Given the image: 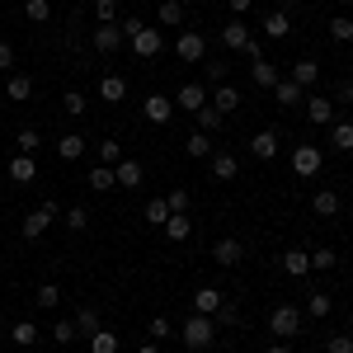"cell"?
Here are the masks:
<instances>
[{"instance_id":"ac0fdd59","label":"cell","mask_w":353,"mask_h":353,"mask_svg":"<svg viewBox=\"0 0 353 353\" xmlns=\"http://www.w3.org/2000/svg\"><path fill=\"white\" fill-rule=\"evenodd\" d=\"M311 212L330 221V217H339V212H344V203H339V193H334V189H321L316 198H311Z\"/></svg>"},{"instance_id":"f546056e","label":"cell","mask_w":353,"mask_h":353,"mask_svg":"<svg viewBox=\"0 0 353 353\" xmlns=\"http://www.w3.org/2000/svg\"><path fill=\"white\" fill-rule=\"evenodd\" d=\"M306 311H311V316H316V321H325L330 311H334V297H330L325 288H316V292H311V297H306Z\"/></svg>"},{"instance_id":"d4e9b609","label":"cell","mask_w":353,"mask_h":353,"mask_svg":"<svg viewBox=\"0 0 353 353\" xmlns=\"http://www.w3.org/2000/svg\"><path fill=\"white\" fill-rule=\"evenodd\" d=\"M165 236L174 245H184L193 236V221H189V212H170V221H165Z\"/></svg>"},{"instance_id":"ab89813d","label":"cell","mask_w":353,"mask_h":353,"mask_svg":"<svg viewBox=\"0 0 353 353\" xmlns=\"http://www.w3.org/2000/svg\"><path fill=\"white\" fill-rule=\"evenodd\" d=\"M24 14L33 24H48L52 19V0H24Z\"/></svg>"},{"instance_id":"94428289","label":"cell","mask_w":353,"mask_h":353,"mask_svg":"<svg viewBox=\"0 0 353 353\" xmlns=\"http://www.w3.org/2000/svg\"><path fill=\"white\" fill-rule=\"evenodd\" d=\"M344 212H349V221H353V203H349V208H344Z\"/></svg>"},{"instance_id":"8fae6325","label":"cell","mask_w":353,"mask_h":353,"mask_svg":"<svg viewBox=\"0 0 353 353\" xmlns=\"http://www.w3.org/2000/svg\"><path fill=\"white\" fill-rule=\"evenodd\" d=\"M123 43H128V38L118 33V24H99L94 33H90V48H94V52H104V57H113Z\"/></svg>"},{"instance_id":"bcb514c9","label":"cell","mask_w":353,"mask_h":353,"mask_svg":"<svg viewBox=\"0 0 353 353\" xmlns=\"http://www.w3.org/2000/svg\"><path fill=\"white\" fill-rule=\"evenodd\" d=\"M76 334H81V330H76V321H57V325H52V339H57V344H76Z\"/></svg>"},{"instance_id":"8d00e7d4","label":"cell","mask_w":353,"mask_h":353,"mask_svg":"<svg viewBox=\"0 0 353 353\" xmlns=\"http://www.w3.org/2000/svg\"><path fill=\"white\" fill-rule=\"evenodd\" d=\"M90 353H118V334L113 330H94L90 334Z\"/></svg>"},{"instance_id":"3957f363","label":"cell","mask_w":353,"mask_h":353,"mask_svg":"<svg viewBox=\"0 0 353 353\" xmlns=\"http://www.w3.org/2000/svg\"><path fill=\"white\" fill-rule=\"evenodd\" d=\"M57 217H61V208H57V203H38V208L24 217V226H19V231H24V241H38V236H43Z\"/></svg>"},{"instance_id":"603a6c76","label":"cell","mask_w":353,"mask_h":353,"mask_svg":"<svg viewBox=\"0 0 353 353\" xmlns=\"http://www.w3.org/2000/svg\"><path fill=\"white\" fill-rule=\"evenodd\" d=\"M5 174H10L14 184H33V179H38V161H33V156H14Z\"/></svg>"},{"instance_id":"1f68e13d","label":"cell","mask_w":353,"mask_h":353,"mask_svg":"<svg viewBox=\"0 0 353 353\" xmlns=\"http://www.w3.org/2000/svg\"><path fill=\"white\" fill-rule=\"evenodd\" d=\"M184 151H189L193 161H208V156H212L217 146H212V137H208V132H193L189 141H184Z\"/></svg>"},{"instance_id":"c3c4849f","label":"cell","mask_w":353,"mask_h":353,"mask_svg":"<svg viewBox=\"0 0 353 353\" xmlns=\"http://www.w3.org/2000/svg\"><path fill=\"white\" fill-rule=\"evenodd\" d=\"M33 297H38V306H57V301H61V288H57V283H43Z\"/></svg>"},{"instance_id":"be15d7a7","label":"cell","mask_w":353,"mask_h":353,"mask_svg":"<svg viewBox=\"0 0 353 353\" xmlns=\"http://www.w3.org/2000/svg\"><path fill=\"white\" fill-rule=\"evenodd\" d=\"M349 81H353V61H349Z\"/></svg>"},{"instance_id":"30bf717a","label":"cell","mask_w":353,"mask_h":353,"mask_svg":"<svg viewBox=\"0 0 353 353\" xmlns=\"http://www.w3.org/2000/svg\"><path fill=\"white\" fill-rule=\"evenodd\" d=\"M250 38H254V28L245 24V19H236V14H231V19H226V28H221V43H226V52H245V43H250Z\"/></svg>"},{"instance_id":"7c38bea8","label":"cell","mask_w":353,"mask_h":353,"mask_svg":"<svg viewBox=\"0 0 353 353\" xmlns=\"http://www.w3.org/2000/svg\"><path fill=\"white\" fill-rule=\"evenodd\" d=\"M301 104H306V118H311L316 128H330V123H334V99H330V94H306Z\"/></svg>"},{"instance_id":"11a10c76","label":"cell","mask_w":353,"mask_h":353,"mask_svg":"<svg viewBox=\"0 0 353 353\" xmlns=\"http://www.w3.org/2000/svg\"><path fill=\"white\" fill-rule=\"evenodd\" d=\"M208 81H212V85H226V61H217V66H208Z\"/></svg>"},{"instance_id":"52a82bcc","label":"cell","mask_w":353,"mask_h":353,"mask_svg":"<svg viewBox=\"0 0 353 353\" xmlns=\"http://www.w3.org/2000/svg\"><path fill=\"white\" fill-rule=\"evenodd\" d=\"M141 113H146V123H151V128H165V123L174 118V99H170V94H146Z\"/></svg>"},{"instance_id":"4dcf8cb0","label":"cell","mask_w":353,"mask_h":353,"mask_svg":"<svg viewBox=\"0 0 353 353\" xmlns=\"http://www.w3.org/2000/svg\"><path fill=\"white\" fill-rule=\"evenodd\" d=\"M10 339H14L19 349H33V344H38V325H33V321H14V325H10Z\"/></svg>"},{"instance_id":"7bdbcfd3","label":"cell","mask_w":353,"mask_h":353,"mask_svg":"<svg viewBox=\"0 0 353 353\" xmlns=\"http://www.w3.org/2000/svg\"><path fill=\"white\" fill-rule=\"evenodd\" d=\"M94 151H99V165H118V161H123V141H113V137H109V141H99Z\"/></svg>"},{"instance_id":"e7e4bbea","label":"cell","mask_w":353,"mask_h":353,"mask_svg":"<svg viewBox=\"0 0 353 353\" xmlns=\"http://www.w3.org/2000/svg\"><path fill=\"white\" fill-rule=\"evenodd\" d=\"M0 184H5V179H0Z\"/></svg>"},{"instance_id":"74e56055","label":"cell","mask_w":353,"mask_h":353,"mask_svg":"<svg viewBox=\"0 0 353 353\" xmlns=\"http://www.w3.org/2000/svg\"><path fill=\"white\" fill-rule=\"evenodd\" d=\"M221 123H226V118H221V113L212 109V104H203V109H198V132H208V137H212V132L221 128Z\"/></svg>"},{"instance_id":"5b68a950","label":"cell","mask_w":353,"mask_h":353,"mask_svg":"<svg viewBox=\"0 0 353 353\" xmlns=\"http://www.w3.org/2000/svg\"><path fill=\"white\" fill-rule=\"evenodd\" d=\"M170 99H174V109H184V113H198L203 104H208V85H198V81H184L179 90H174V94H170Z\"/></svg>"},{"instance_id":"83f0119b","label":"cell","mask_w":353,"mask_h":353,"mask_svg":"<svg viewBox=\"0 0 353 353\" xmlns=\"http://www.w3.org/2000/svg\"><path fill=\"white\" fill-rule=\"evenodd\" d=\"M288 33H292L288 10H273V14H264V38H288Z\"/></svg>"},{"instance_id":"60d3db41","label":"cell","mask_w":353,"mask_h":353,"mask_svg":"<svg viewBox=\"0 0 353 353\" xmlns=\"http://www.w3.org/2000/svg\"><path fill=\"white\" fill-rule=\"evenodd\" d=\"M141 217L151 221V226H165V221H170V203H165V198H151V203H146V212H141Z\"/></svg>"},{"instance_id":"7402d4cb","label":"cell","mask_w":353,"mask_h":353,"mask_svg":"<svg viewBox=\"0 0 353 353\" xmlns=\"http://www.w3.org/2000/svg\"><path fill=\"white\" fill-rule=\"evenodd\" d=\"M221 301L226 297H221L217 288H198V292H193V311H198V316H217Z\"/></svg>"},{"instance_id":"ffe728a7","label":"cell","mask_w":353,"mask_h":353,"mask_svg":"<svg viewBox=\"0 0 353 353\" xmlns=\"http://www.w3.org/2000/svg\"><path fill=\"white\" fill-rule=\"evenodd\" d=\"M283 273L288 278H306L311 273V250H283Z\"/></svg>"},{"instance_id":"f35d334b","label":"cell","mask_w":353,"mask_h":353,"mask_svg":"<svg viewBox=\"0 0 353 353\" xmlns=\"http://www.w3.org/2000/svg\"><path fill=\"white\" fill-rule=\"evenodd\" d=\"M330 38H334V43H353V19L349 14H334V19H330Z\"/></svg>"},{"instance_id":"f6af8a7d","label":"cell","mask_w":353,"mask_h":353,"mask_svg":"<svg viewBox=\"0 0 353 353\" xmlns=\"http://www.w3.org/2000/svg\"><path fill=\"white\" fill-rule=\"evenodd\" d=\"M94 19L99 24H118V0H94Z\"/></svg>"},{"instance_id":"9f6ffc18","label":"cell","mask_w":353,"mask_h":353,"mask_svg":"<svg viewBox=\"0 0 353 353\" xmlns=\"http://www.w3.org/2000/svg\"><path fill=\"white\" fill-rule=\"evenodd\" d=\"M250 5H254V0H226V10H231L236 19H245V10H250Z\"/></svg>"},{"instance_id":"836d02e7","label":"cell","mask_w":353,"mask_h":353,"mask_svg":"<svg viewBox=\"0 0 353 353\" xmlns=\"http://www.w3.org/2000/svg\"><path fill=\"white\" fill-rule=\"evenodd\" d=\"M330 146L334 151H353V123H330Z\"/></svg>"},{"instance_id":"7a4b0ae2","label":"cell","mask_w":353,"mask_h":353,"mask_svg":"<svg viewBox=\"0 0 353 353\" xmlns=\"http://www.w3.org/2000/svg\"><path fill=\"white\" fill-rule=\"evenodd\" d=\"M269 330L278 334V339H297V334H301V311H297V306H288V301H283V306H273Z\"/></svg>"},{"instance_id":"ee69618b","label":"cell","mask_w":353,"mask_h":353,"mask_svg":"<svg viewBox=\"0 0 353 353\" xmlns=\"http://www.w3.org/2000/svg\"><path fill=\"white\" fill-rule=\"evenodd\" d=\"M76 330H81V334H94V330H99V311H94V306H81V311H76Z\"/></svg>"},{"instance_id":"6125c7cd","label":"cell","mask_w":353,"mask_h":353,"mask_svg":"<svg viewBox=\"0 0 353 353\" xmlns=\"http://www.w3.org/2000/svg\"><path fill=\"white\" fill-rule=\"evenodd\" d=\"M5 334H10V330H5V325H0V339H5Z\"/></svg>"},{"instance_id":"e575fe53","label":"cell","mask_w":353,"mask_h":353,"mask_svg":"<svg viewBox=\"0 0 353 353\" xmlns=\"http://www.w3.org/2000/svg\"><path fill=\"white\" fill-rule=\"evenodd\" d=\"M156 19H161L165 28H179V24H184V0H165V5H161V14H156Z\"/></svg>"},{"instance_id":"d590c367","label":"cell","mask_w":353,"mask_h":353,"mask_svg":"<svg viewBox=\"0 0 353 353\" xmlns=\"http://www.w3.org/2000/svg\"><path fill=\"white\" fill-rule=\"evenodd\" d=\"M311 269H321V273L339 269V250H330V245H321V250H311Z\"/></svg>"},{"instance_id":"816d5d0a","label":"cell","mask_w":353,"mask_h":353,"mask_svg":"<svg viewBox=\"0 0 353 353\" xmlns=\"http://www.w3.org/2000/svg\"><path fill=\"white\" fill-rule=\"evenodd\" d=\"M212 321H217V330H221V325H241V311H236L231 301H221V311L212 316Z\"/></svg>"},{"instance_id":"f1b7e54d","label":"cell","mask_w":353,"mask_h":353,"mask_svg":"<svg viewBox=\"0 0 353 353\" xmlns=\"http://www.w3.org/2000/svg\"><path fill=\"white\" fill-rule=\"evenodd\" d=\"M85 184H90L94 193H109L113 184H118V179H113V165H94V170L85 174Z\"/></svg>"},{"instance_id":"2e32d148","label":"cell","mask_w":353,"mask_h":353,"mask_svg":"<svg viewBox=\"0 0 353 353\" xmlns=\"http://www.w3.org/2000/svg\"><path fill=\"white\" fill-rule=\"evenodd\" d=\"M250 156H254V161H273V156H278V132H273V128L254 132L250 137Z\"/></svg>"},{"instance_id":"d6986e66","label":"cell","mask_w":353,"mask_h":353,"mask_svg":"<svg viewBox=\"0 0 353 353\" xmlns=\"http://www.w3.org/2000/svg\"><path fill=\"white\" fill-rule=\"evenodd\" d=\"M5 99H10V104H24V99H33V76L14 71V76L5 81Z\"/></svg>"},{"instance_id":"91938a15","label":"cell","mask_w":353,"mask_h":353,"mask_svg":"<svg viewBox=\"0 0 353 353\" xmlns=\"http://www.w3.org/2000/svg\"><path fill=\"white\" fill-rule=\"evenodd\" d=\"M264 353H292V349H288V344H273V349H264Z\"/></svg>"},{"instance_id":"6da1fadb","label":"cell","mask_w":353,"mask_h":353,"mask_svg":"<svg viewBox=\"0 0 353 353\" xmlns=\"http://www.w3.org/2000/svg\"><path fill=\"white\" fill-rule=\"evenodd\" d=\"M179 334H184V349H212V344H217V321H212V316H198V311H193L189 321H184V330H179Z\"/></svg>"},{"instance_id":"277c9868","label":"cell","mask_w":353,"mask_h":353,"mask_svg":"<svg viewBox=\"0 0 353 353\" xmlns=\"http://www.w3.org/2000/svg\"><path fill=\"white\" fill-rule=\"evenodd\" d=\"M321 165H325V156H321V146H311V141H301L297 151H292V174H301V179L321 174Z\"/></svg>"},{"instance_id":"ba28073f","label":"cell","mask_w":353,"mask_h":353,"mask_svg":"<svg viewBox=\"0 0 353 353\" xmlns=\"http://www.w3.org/2000/svg\"><path fill=\"white\" fill-rule=\"evenodd\" d=\"M208 174H212L217 184H231V179L241 174V161H236L231 151H212V156H208Z\"/></svg>"},{"instance_id":"4fadbf2b","label":"cell","mask_w":353,"mask_h":353,"mask_svg":"<svg viewBox=\"0 0 353 353\" xmlns=\"http://www.w3.org/2000/svg\"><path fill=\"white\" fill-rule=\"evenodd\" d=\"M241 259H245V245L236 241V236H226V241L212 245V264H221V269H236Z\"/></svg>"},{"instance_id":"d6a6232c","label":"cell","mask_w":353,"mask_h":353,"mask_svg":"<svg viewBox=\"0 0 353 353\" xmlns=\"http://www.w3.org/2000/svg\"><path fill=\"white\" fill-rule=\"evenodd\" d=\"M61 226H66L71 236H81L85 226H90V212H85L81 203H76V208H66V212H61Z\"/></svg>"},{"instance_id":"f907efd6","label":"cell","mask_w":353,"mask_h":353,"mask_svg":"<svg viewBox=\"0 0 353 353\" xmlns=\"http://www.w3.org/2000/svg\"><path fill=\"white\" fill-rule=\"evenodd\" d=\"M165 203H170V212H189V189H170Z\"/></svg>"},{"instance_id":"7dc6e473","label":"cell","mask_w":353,"mask_h":353,"mask_svg":"<svg viewBox=\"0 0 353 353\" xmlns=\"http://www.w3.org/2000/svg\"><path fill=\"white\" fill-rule=\"evenodd\" d=\"M14 151H19V156H33V151H38V132H33V128H24V132L14 137Z\"/></svg>"},{"instance_id":"9c48e42d","label":"cell","mask_w":353,"mask_h":353,"mask_svg":"<svg viewBox=\"0 0 353 353\" xmlns=\"http://www.w3.org/2000/svg\"><path fill=\"white\" fill-rule=\"evenodd\" d=\"M113 179H118V189H141V184H146V165L123 156V161L113 165Z\"/></svg>"},{"instance_id":"680465c9","label":"cell","mask_w":353,"mask_h":353,"mask_svg":"<svg viewBox=\"0 0 353 353\" xmlns=\"http://www.w3.org/2000/svg\"><path fill=\"white\" fill-rule=\"evenodd\" d=\"M137 353H161V344H156V339H146V344H141Z\"/></svg>"},{"instance_id":"8992f818","label":"cell","mask_w":353,"mask_h":353,"mask_svg":"<svg viewBox=\"0 0 353 353\" xmlns=\"http://www.w3.org/2000/svg\"><path fill=\"white\" fill-rule=\"evenodd\" d=\"M174 52H179V61H203V52H208V38L198 33V28H184L179 38H174Z\"/></svg>"},{"instance_id":"cb8c5ba5","label":"cell","mask_w":353,"mask_h":353,"mask_svg":"<svg viewBox=\"0 0 353 353\" xmlns=\"http://www.w3.org/2000/svg\"><path fill=\"white\" fill-rule=\"evenodd\" d=\"M99 99H104V104H123V99H128V81L109 71V76L99 81Z\"/></svg>"},{"instance_id":"f5cc1de1","label":"cell","mask_w":353,"mask_h":353,"mask_svg":"<svg viewBox=\"0 0 353 353\" xmlns=\"http://www.w3.org/2000/svg\"><path fill=\"white\" fill-rule=\"evenodd\" d=\"M325 353H353V334H334L325 344Z\"/></svg>"},{"instance_id":"b9f144b4","label":"cell","mask_w":353,"mask_h":353,"mask_svg":"<svg viewBox=\"0 0 353 353\" xmlns=\"http://www.w3.org/2000/svg\"><path fill=\"white\" fill-rule=\"evenodd\" d=\"M61 109L71 113V118H85V109H90V104H85L81 90H66V94H61Z\"/></svg>"},{"instance_id":"9a60e30c","label":"cell","mask_w":353,"mask_h":353,"mask_svg":"<svg viewBox=\"0 0 353 353\" xmlns=\"http://www.w3.org/2000/svg\"><path fill=\"white\" fill-rule=\"evenodd\" d=\"M132 52H137V57H161V52H165L161 28H151V24H146V28H141V33L132 38Z\"/></svg>"},{"instance_id":"6f0895ef","label":"cell","mask_w":353,"mask_h":353,"mask_svg":"<svg viewBox=\"0 0 353 353\" xmlns=\"http://www.w3.org/2000/svg\"><path fill=\"white\" fill-rule=\"evenodd\" d=\"M339 99H344V104H353V81H344V85H339Z\"/></svg>"},{"instance_id":"db71d44e","label":"cell","mask_w":353,"mask_h":353,"mask_svg":"<svg viewBox=\"0 0 353 353\" xmlns=\"http://www.w3.org/2000/svg\"><path fill=\"white\" fill-rule=\"evenodd\" d=\"M10 66H14V48L0 38V71H10Z\"/></svg>"},{"instance_id":"e0dca14e","label":"cell","mask_w":353,"mask_h":353,"mask_svg":"<svg viewBox=\"0 0 353 353\" xmlns=\"http://www.w3.org/2000/svg\"><path fill=\"white\" fill-rule=\"evenodd\" d=\"M85 151H90V137H81V132L57 137V156H61V161H81Z\"/></svg>"},{"instance_id":"681fc988","label":"cell","mask_w":353,"mask_h":353,"mask_svg":"<svg viewBox=\"0 0 353 353\" xmlns=\"http://www.w3.org/2000/svg\"><path fill=\"white\" fill-rule=\"evenodd\" d=\"M146 334H151V339H156V344H161V339H170V334H174V325H170V321H165V316H156V321H151V325H146Z\"/></svg>"},{"instance_id":"44dd1931","label":"cell","mask_w":353,"mask_h":353,"mask_svg":"<svg viewBox=\"0 0 353 353\" xmlns=\"http://www.w3.org/2000/svg\"><path fill=\"white\" fill-rule=\"evenodd\" d=\"M250 81L259 85V90H273L283 76H278V66H273V61H264V57H259V61H250Z\"/></svg>"},{"instance_id":"484cf974","label":"cell","mask_w":353,"mask_h":353,"mask_svg":"<svg viewBox=\"0 0 353 353\" xmlns=\"http://www.w3.org/2000/svg\"><path fill=\"white\" fill-rule=\"evenodd\" d=\"M269 94L278 99V109H297V104H301V85H292V81H278Z\"/></svg>"},{"instance_id":"5bb4252c","label":"cell","mask_w":353,"mask_h":353,"mask_svg":"<svg viewBox=\"0 0 353 353\" xmlns=\"http://www.w3.org/2000/svg\"><path fill=\"white\" fill-rule=\"evenodd\" d=\"M208 104H212V109H217L221 118H231V113L241 109V90L226 81V85H217V90H212V99H208Z\"/></svg>"},{"instance_id":"4316f807","label":"cell","mask_w":353,"mask_h":353,"mask_svg":"<svg viewBox=\"0 0 353 353\" xmlns=\"http://www.w3.org/2000/svg\"><path fill=\"white\" fill-rule=\"evenodd\" d=\"M288 81H292V85H301V90H311V85L321 81V61H297Z\"/></svg>"}]
</instances>
